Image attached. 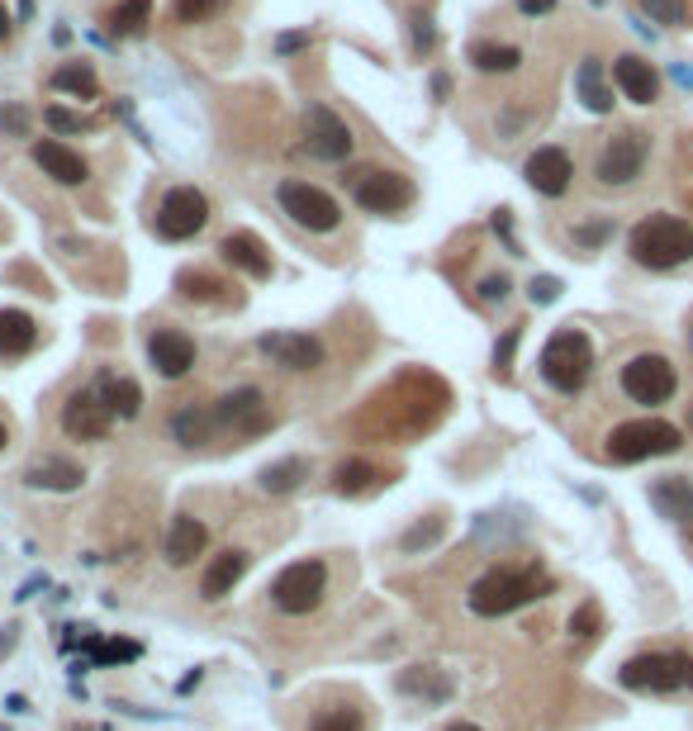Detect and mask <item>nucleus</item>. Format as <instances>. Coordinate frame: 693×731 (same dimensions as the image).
<instances>
[{
	"mask_svg": "<svg viewBox=\"0 0 693 731\" xmlns=\"http://www.w3.org/2000/svg\"><path fill=\"white\" fill-rule=\"evenodd\" d=\"M556 590V580L546 575L542 561H509V566H489L480 580L470 584L466 608L475 618H509L532 598H546Z\"/></svg>",
	"mask_w": 693,
	"mask_h": 731,
	"instance_id": "1",
	"label": "nucleus"
},
{
	"mask_svg": "<svg viewBox=\"0 0 693 731\" xmlns=\"http://www.w3.org/2000/svg\"><path fill=\"white\" fill-rule=\"evenodd\" d=\"M627 252L637 266H651V271L684 266V262H693V224L674 219V214H651V219H641L632 228Z\"/></svg>",
	"mask_w": 693,
	"mask_h": 731,
	"instance_id": "2",
	"label": "nucleus"
},
{
	"mask_svg": "<svg viewBox=\"0 0 693 731\" xmlns=\"http://www.w3.org/2000/svg\"><path fill=\"white\" fill-rule=\"evenodd\" d=\"M537 370L556 395H580L589 376H594V342H589L584 328H560L542 347Z\"/></svg>",
	"mask_w": 693,
	"mask_h": 731,
	"instance_id": "3",
	"label": "nucleus"
},
{
	"mask_svg": "<svg viewBox=\"0 0 693 731\" xmlns=\"http://www.w3.org/2000/svg\"><path fill=\"white\" fill-rule=\"evenodd\" d=\"M617 684L632 694H684L693 689V655L689 651H641L623 661Z\"/></svg>",
	"mask_w": 693,
	"mask_h": 731,
	"instance_id": "4",
	"label": "nucleus"
},
{
	"mask_svg": "<svg viewBox=\"0 0 693 731\" xmlns=\"http://www.w3.org/2000/svg\"><path fill=\"white\" fill-rule=\"evenodd\" d=\"M684 447V433L666 419H632V423H617L609 433V461L617 466H637V461H651V456H674Z\"/></svg>",
	"mask_w": 693,
	"mask_h": 731,
	"instance_id": "5",
	"label": "nucleus"
},
{
	"mask_svg": "<svg viewBox=\"0 0 693 731\" xmlns=\"http://www.w3.org/2000/svg\"><path fill=\"white\" fill-rule=\"evenodd\" d=\"M266 594H271V604H276L281 613H291V618H305V613L319 608L323 594H328V566L314 561V556H305V561H291L276 580H271Z\"/></svg>",
	"mask_w": 693,
	"mask_h": 731,
	"instance_id": "6",
	"label": "nucleus"
},
{
	"mask_svg": "<svg viewBox=\"0 0 693 731\" xmlns=\"http://www.w3.org/2000/svg\"><path fill=\"white\" fill-rule=\"evenodd\" d=\"M617 385H623V395L632 399V404L656 409V404H670V399H674V390H680V376H674L670 356L641 352V356H632V362L623 366Z\"/></svg>",
	"mask_w": 693,
	"mask_h": 731,
	"instance_id": "7",
	"label": "nucleus"
},
{
	"mask_svg": "<svg viewBox=\"0 0 693 731\" xmlns=\"http://www.w3.org/2000/svg\"><path fill=\"white\" fill-rule=\"evenodd\" d=\"M209 224V199L195 191V185H171V191L162 195V205H157V238H167V242H185V238H195L200 228Z\"/></svg>",
	"mask_w": 693,
	"mask_h": 731,
	"instance_id": "8",
	"label": "nucleus"
},
{
	"mask_svg": "<svg viewBox=\"0 0 693 731\" xmlns=\"http://www.w3.org/2000/svg\"><path fill=\"white\" fill-rule=\"evenodd\" d=\"M281 209L291 214L299 228H309V233H333L342 224L338 199L309 181H281Z\"/></svg>",
	"mask_w": 693,
	"mask_h": 731,
	"instance_id": "9",
	"label": "nucleus"
},
{
	"mask_svg": "<svg viewBox=\"0 0 693 731\" xmlns=\"http://www.w3.org/2000/svg\"><path fill=\"white\" fill-rule=\"evenodd\" d=\"M641 167H646V134L627 128V134L603 142V152L594 162V176H599V185H632L641 176Z\"/></svg>",
	"mask_w": 693,
	"mask_h": 731,
	"instance_id": "10",
	"label": "nucleus"
},
{
	"mask_svg": "<svg viewBox=\"0 0 693 731\" xmlns=\"http://www.w3.org/2000/svg\"><path fill=\"white\" fill-rule=\"evenodd\" d=\"M352 195L366 214H404L413 205V181L399 171H366V176H356Z\"/></svg>",
	"mask_w": 693,
	"mask_h": 731,
	"instance_id": "11",
	"label": "nucleus"
},
{
	"mask_svg": "<svg viewBox=\"0 0 693 731\" xmlns=\"http://www.w3.org/2000/svg\"><path fill=\"white\" fill-rule=\"evenodd\" d=\"M224 427H234L238 437H262L271 433V413H266V395L257 390V385H238L234 395H224L219 404H214Z\"/></svg>",
	"mask_w": 693,
	"mask_h": 731,
	"instance_id": "12",
	"label": "nucleus"
},
{
	"mask_svg": "<svg viewBox=\"0 0 693 731\" xmlns=\"http://www.w3.org/2000/svg\"><path fill=\"white\" fill-rule=\"evenodd\" d=\"M110 427H114V413L105 409L100 390H77L63 404V433L71 442H105Z\"/></svg>",
	"mask_w": 693,
	"mask_h": 731,
	"instance_id": "13",
	"label": "nucleus"
},
{
	"mask_svg": "<svg viewBox=\"0 0 693 731\" xmlns=\"http://www.w3.org/2000/svg\"><path fill=\"white\" fill-rule=\"evenodd\" d=\"M305 128H309V152L319 157V162H346L352 148H356V138H352V128H346V119H338L328 105H309Z\"/></svg>",
	"mask_w": 693,
	"mask_h": 731,
	"instance_id": "14",
	"label": "nucleus"
},
{
	"mask_svg": "<svg viewBox=\"0 0 693 731\" xmlns=\"http://www.w3.org/2000/svg\"><path fill=\"white\" fill-rule=\"evenodd\" d=\"M148 362L162 380H181L191 376L195 366V338L181 333V328H157V333L148 338Z\"/></svg>",
	"mask_w": 693,
	"mask_h": 731,
	"instance_id": "15",
	"label": "nucleus"
},
{
	"mask_svg": "<svg viewBox=\"0 0 693 731\" xmlns=\"http://www.w3.org/2000/svg\"><path fill=\"white\" fill-rule=\"evenodd\" d=\"M24 484L29 490H48V494H71L86 484V466L77 456L48 452V456H34V461L24 466Z\"/></svg>",
	"mask_w": 693,
	"mask_h": 731,
	"instance_id": "16",
	"label": "nucleus"
},
{
	"mask_svg": "<svg viewBox=\"0 0 693 731\" xmlns=\"http://www.w3.org/2000/svg\"><path fill=\"white\" fill-rule=\"evenodd\" d=\"M257 347H262L281 370H314V366H323V342L309 338V333H262V338H257Z\"/></svg>",
	"mask_w": 693,
	"mask_h": 731,
	"instance_id": "17",
	"label": "nucleus"
},
{
	"mask_svg": "<svg viewBox=\"0 0 693 731\" xmlns=\"http://www.w3.org/2000/svg\"><path fill=\"white\" fill-rule=\"evenodd\" d=\"M248 566H252V556L242 551V547H224L219 556H209L205 575H200V598H205V604H219V598H228L242 584V575H248Z\"/></svg>",
	"mask_w": 693,
	"mask_h": 731,
	"instance_id": "18",
	"label": "nucleus"
},
{
	"mask_svg": "<svg viewBox=\"0 0 693 731\" xmlns=\"http://www.w3.org/2000/svg\"><path fill=\"white\" fill-rule=\"evenodd\" d=\"M523 176L527 185L537 195H566L570 191V176H575V162H570V152L566 148H537L527 157V167H523Z\"/></svg>",
	"mask_w": 693,
	"mask_h": 731,
	"instance_id": "19",
	"label": "nucleus"
},
{
	"mask_svg": "<svg viewBox=\"0 0 693 731\" xmlns=\"http://www.w3.org/2000/svg\"><path fill=\"white\" fill-rule=\"evenodd\" d=\"M205 547H209V527L200 518H191V513H177L171 527H167V541H162L167 566H177V570L191 566L195 556H205Z\"/></svg>",
	"mask_w": 693,
	"mask_h": 731,
	"instance_id": "20",
	"label": "nucleus"
},
{
	"mask_svg": "<svg viewBox=\"0 0 693 731\" xmlns=\"http://www.w3.org/2000/svg\"><path fill=\"white\" fill-rule=\"evenodd\" d=\"M34 162L43 167V176H53L57 185H81L86 176H91L86 157L71 152L67 142H57V138H38V142H34Z\"/></svg>",
	"mask_w": 693,
	"mask_h": 731,
	"instance_id": "21",
	"label": "nucleus"
},
{
	"mask_svg": "<svg viewBox=\"0 0 693 731\" xmlns=\"http://www.w3.org/2000/svg\"><path fill=\"white\" fill-rule=\"evenodd\" d=\"M646 499H651V509H656L666 523L693 527V480H684V476H666V480H656L651 490H646Z\"/></svg>",
	"mask_w": 693,
	"mask_h": 731,
	"instance_id": "22",
	"label": "nucleus"
},
{
	"mask_svg": "<svg viewBox=\"0 0 693 731\" xmlns=\"http://www.w3.org/2000/svg\"><path fill=\"white\" fill-rule=\"evenodd\" d=\"M613 81L623 85V95L632 100V105H656L660 100V77L651 62H641V57H617L613 62Z\"/></svg>",
	"mask_w": 693,
	"mask_h": 731,
	"instance_id": "23",
	"label": "nucleus"
},
{
	"mask_svg": "<svg viewBox=\"0 0 693 731\" xmlns=\"http://www.w3.org/2000/svg\"><path fill=\"white\" fill-rule=\"evenodd\" d=\"M399 694L404 698H423V704L432 708H442V704H452V679H446V670L438 665H409V670H399Z\"/></svg>",
	"mask_w": 693,
	"mask_h": 731,
	"instance_id": "24",
	"label": "nucleus"
},
{
	"mask_svg": "<svg viewBox=\"0 0 693 731\" xmlns=\"http://www.w3.org/2000/svg\"><path fill=\"white\" fill-rule=\"evenodd\" d=\"M219 252H224V262L228 266H238V271H248L252 281H266L271 276V252H266V242L257 238V233H228L224 242H219Z\"/></svg>",
	"mask_w": 693,
	"mask_h": 731,
	"instance_id": "25",
	"label": "nucleus"
},
{
	"mask_svg": "<svg viewBox=\"0 0 693 731\" xmlns=\"http://www.w3.org/2000/svg\"><path fill=\"white\" fill-rule=\"evenodd\" d=\"M219 433H224L219 413L205 404H185V409H177V419H171V437H177L181 447H209Z\"/></svg>",
	"mask_w": 693,
	"mask_h": 731,
	"instance_id": "26",
	"label": "nucleus"
},
{
	"mask_svg": "<svg viewBox=\"0 0 693 731\" xmlns=\"http://www.w3.org/2000/svg\"><path fill=\"white\" fill-rule=\"evenodd\" d=\"M38 342V323L24 309H0V362H14Z\"/></svg>",
	"mask_w": 693,
	"mask_h": 731,
	"instance_id": "27",
	"label": "nucleus"
},
{
	"mask_svg": "<svg viewBox=\"0 0 693 731\" xmlns=\"http://www.w3.org/2000/svg\"><path fill=\"white\" fill-rule=\"evenodd\" d=\"M309 461L305 456H285V461H271V466H262V476H257V484H262L266 494H295L299 484L309 480Z\"/></svg>",
	"mask_w": 693,
	"mask_h": 731,
	"instance_id": "28",
	"label": "nucleus"
},
{
	"mask_svg": "<svg viewBox=\"0 0 693 731\" xmlns=\"http://www.w3.org/2000/svg\"><path fill=\"white\" fill-rule=\"evenodd\" d=\"M100 399H105V409L114 413V419H138L143 413V390H138V380H128V376L100 380Z\"/></svg>",
	"mask_w": 693,
	"mask_h": 731,
	"instance_id": "29",
	"label": "nucleus"
},
{
	"mask_svg": "<svg viewBox=\"0 0 693 731\" xmlns=\"http://www.w3.org/2000/svg\"><path fill=\"white\" fill-rule=\"evenodd\" d=\"M575 91L584 95V105L594 110V114H609V110H613V91L603 85V62H599V57H584V62H580Z\"/></svg>",
	"mask_w": 693,
	"mask_h": 731,
	"instance_id": "30",
	"label": "nucleus"
},
{
	"mask_svg": "<svg viewBox=\"0 0 693 731\" xmlns=\"http://www.w3.org/2000/svg\"><path fill=\"white\" fill-rule=\"evenodd\" d=\"M53 91H67V95H77V100H95L100 95V81H95L91 62H63V67L53 71Z\"/></svg>",
	"mask_w": 693,
	"mask_h": 731,
	"instance_id": "31",
	"label": "nucleus"
},
{
	"mask_svg": "<svg viewBox=\"0 0 693 731\" xmlns=\"http://www.w3.org/2000/svg\"><path fill=\"white\" fill-rule=\"evenodd\" d=\"M385 476H380V466H371V461H342L338 470H333V490L338 494H366L371 484H380Z\"/></svg>",
	"mask_w": 693,
	"mask_h": 731,
	"instance_id": "32",
	"label": "nucleus"
},
{
	"mask_svg": "<svg viewBox=\"0 0 693 731\" xmlns=\"http://www.w3.org/2000/svg\"><path fill=\"white\" fill-rule=\"evenodd\" d=\"M470 62L495 77V71H518L523 53H518L513 43H475V48H470Z\"/></svg>",
	"mask_w": 693,
	"mask_h": 731,
	"instance_id": "33",
	"label": "nucleus"
},
{
	"mask_svg": "<svg viewBox=\"0 0 693 731\" xmlns=\"http://www.w3.org/2000/svg\"><path fill=\"white\" fill-rule=\"evenodd\" d=\"M152 20V0H120L110 10V28L114 34H143V24Z\"/></svg>",
	"mask_w": 693,
	"mask_h": 731,
	"instance_id": "34",
	"label": "nucleus"
},
{
	"mask_svg": "<svg viewBox=\"0 0 693 731\" xmlns=\"http://www.w3.org/2000/svg\"><path fill=\"white\" fill-rule=\"evenodd\" d=\"M309 731H366V718L356 708H319L309 718Z\"/></svg>",
	"mask_w": 693,
	"mask_h": 731,
	"instance_id": "35",
	"label": "nucleus"
},
{
	"mask_svg": "<svg viewBox=\"0 0 693 731\" xmlns=\"http://www.w3.org/2000/svg\"><path fill=\"white\" fill-rule=\"evenodd\" d=\"M86 647H91V661H100V665H114V661H138V655H143L138 641H100L95 632L86 637Z\"/></svg>",
	"mask_w": 693,
	"mask_h": 731,
	"instance_id": "36",
	"label": "nucleus"
},
{
	"mask_svg": "<svg viewBox=\"0 0 693 731\" xmlns=\"http://www.w3.org/2000/svg\"><path fill=\"white\" fill-rule=\"evenodd\" d=\"M646 14H651L656 24H670V28H680L689 24V0H641Z\"/></svg>",
	"mask_w": 693,
	"mask_h": 731,
	"instance_id": "37",
	"label": "nucleus"
},
{
	"mask_svg": "<svg viewBox=\"0 0 693 731\" xmlns=\"http://www.w3.org/2000/svg\"><path fill=\"white\" fill-rule=\"evenodd\" d=\"M224 10V0H177V24H205Z\"/></svg>",
	"mask_w": 693,
	"mask_h": 731,
	"instance_id": "38",
	"label": "nucleus"
},
{
	"mask_svg": "<svg viewBox=\"0 0 693 731\" xmlns=\"http://www.w3.org/2000/svg\"><path fill=\"white\" fill-rule=\"evenodd\" d=\"M518 342H523V323L503 328V342L495 347V376H509V370H513V352H518Z\"/></svg>",
	"mask_w": 693,
	"mask_h": 731,
	"instance_id": "39",
	"label": "nucleus"
},
{
	"mask_svg": "<svg viewBox=\"0 0 693 731\" xmlns=\"http://www.w3.org/2000/svg\"><path fill=\"white\" fill-rule=\"evenodd\" d=\"M599 627H603L599 604H580L570 613V637H599Z\"/></svg>",
	"mask_w": 693,
	"mask_h": 731,
	"instance_id": "40",
	"label": "nucleus"
},
{
	"mask_svg": "<svg viewBox=\"0 0 693 731\" xmlns=\"http://www.w3.org/2000/svg\"><path fill=\"white\" fill-rule=\"evenodd\" d=\"M43 124L57 128V134H81V128H91V119H81V114H71V110H57V105L43 110Z\"/></svg>",
	"mask_w": 693,
	"mask_h": 731,
	"instance_id": "41",
	"label": "nucleus"
},
{
	"mask_svg": "<svg viewBox=\"0 0 693 731\" xmlns=\"http://www.w3.org/2000/svg\"><path fill=\"white\" fill-rule=\"evenodd\" d=\"M442 537V518H428V523H418L404 533V551H418V547H432V541Z\"/></svg>",
	"mask_w": 693,
	"mask_h": 731,
	"instance_id": "42",
	"label": "nucleus"
},
{
	"mask_svg": "<svg viewBox=\"0 0 693 731\" xmlns=\"http://www.w3.org/2000/svg\"><path fill=\"white\" fill-rule=\"evenodd\" d=\"M527 295H532V305H556V299H560V281L556 276H532Z\"/></svg>",
	"mask_w": 693,
	"mask_h": 731,
	"instance_id": "43",
	"label": "nucleus"
},
{
	"mask_svg": "<svg viewBox=\"0 0 693 731\" xmlns=\"http://www.w3.org/2000/svg\"><path fill=\"white\" fill-rule=\"evenodd\" d=\"M438 48V28H432L428 14H413V53H432Z\"/></svg>",
	"mask_w": 693,
	"mask_h": 731,
	"instance_id": "44",
	"label": "nucleus"
},
{
	"mask_svg": "<svg viewBox=\"0 0 693 731\" xmlns=\"http://www.w3.org/2000/svg\"><path fill=\"white\" fill-rule=\"evenodd\" d=\"M0 124H5V134H10V138H29V110H24V105L0 110Z\"/></svg>",
	"mask_w": 693,
	"mask_h": 731,
	"instance_id": "45",
	"label": "nucleus"
},
{
	"mask_svg": "<svg viewBox=\"0 0 693 731\" xmlns=\"http://www.w3.org/2000/svg\"><path fill=\"white\" fill-rule=\"evenodd\" d=\"M613 238V224H589V228H575V242L580 248H599V242Z\"/></svg>",
	"mask_w": 693,
	"mask_h": 731,
	"instance_id": "46",
	"label": "nucleus"
},
{
	"mask_svg": "<svg viewBox=\"0 0 693 731\" xmlns=\"http://www.w3.org/2000/svg\"><path fill=\"white\" fill-rule=\"evenodd\" d=\"M509 290H513V281L509 276H485V285H480V299H489V305H503V299H509Z\"/></svg>",
	"mask_w": 693,
	"mask_h": 731,
	"instance_id": "47",
	"label": "nucleus"
},
{
	"mask_svg": "<svg viewBox=\"0 0 693 731\" xmlns=\"http://www.w3.org/2000/svg\"><path fill=\"white\" fill-rule=\"evenodd\" d=\"M518 5H523V14H546L556 0H518Z\"/></svg>",
	"mask_w": 693,
	"mask_h": 731,
	"instance_id": "48",
	"label": "nucleus"
},
{
	"mask_svg": "<svg viewBox=\"0 0 693 731\" xmlns=\"http://www.w3.org/2000/svg\"><path fill=\"white\" fill-rule=\"evenodd\" d=\"M5 712H14V718H20V712H29V704H24V694H10V698H5Z\"/></svg>",
	"mask_w": 693,
	"mask_h": 731,
	"instance_id": "49",
	"label": "nucleus"
},
{
	"mask_svg": "<svg viewBox=\"0 0 693 731\" xmlns=\"http://www.w3.org/2000/svg\"><path fill=\"white\" fill-rule=\"evenodd\" d=\"M299 43H309V34H291V38H281V53H295Z\"/></svg>",
	"mask_w": 693,
	"mask_h": 731,
	"instance_id": "50",
	"label": "nucleus"
},
{
	"mask_svg": "<svg viewBox=\"0 0 693 731\" xmlns=\"http://www.w3.org/2000/svg\"><path fill=\"white\" fill-rule=\"evenodd\" d=\"M195 684H200V670H191V675H185V679L177 684V694H191V689H195Z\"/></svg>",
	"mask_w": 693,
	"mask_h": 731,
	"instance_id": "51",
	"label": "nucleus"
},
{
	"mask_svg": "<svg viewBox=\"0 0 693 731\" xmlns=\"http://www.w3.org/2000/svg\"><path fill=\"white\" fill-rule=\"evenodd\" d=\"M5 34H10V10L0 5V38H5Z\"/></svg>",
	"mask_w": 693,
	"mask_h": 731,
	"instance_id": "52",
	"label": "nucleus"
},
{
	"mask_svg": "<svg viewBox=\"0 0 693 731\" xmlns=\"http://www.w3.org/2000/svg\"><path fill=\"white\" fill-rule=\"evenodd\" d=\"M442 731H480L475 722H452V727H442Z\"/></svg>",
	"mask_w": 693,
	"mask_h": 731,
	"instance_id": "53",
	"label": "nucleus"
},
{
	"mask_svg": "<svg viewBox=\"0 0 693 731\" xmlns=\"http://www.w3.org/2000/svg\"><path fill=\"white\" fill-rule=\"evenodd\" d=\"M5 447H10V427L0 423V452H5Z\"/></svg>",
	"mask_w": 693,
	"mask_h": 731,
	"instance_id": "54",
	"label": "nucleus"
},
{
	"mask_svg": "<svg viewBox=\"0 0 693 731\" xmlns=\"http://www.w3.org/2000/svg\"><path fill=\"white\" fill-rule=\"evenodd\" d=\"M684 533H689V541H693V527H684Z\"/></svg>",
	"mask_w": 693,
	"mask_h": 731,
	"instance_id": "55",
	"label": "nucleus"
},
{
	"mask_svg": "<svg viewBox=\"0 0 693 731\" xmlns=\"http://www.w3.org/2000/svg\"><path fill=\"white\" fill-rule=\"evenodd\" d=\"M689 427H693V413H689Z\"/></svg>",
	"mask_w": 693,
	"mask_h": 731,
	"instance_id": "56",
	"label": "nucleus"
}]
</instances>
